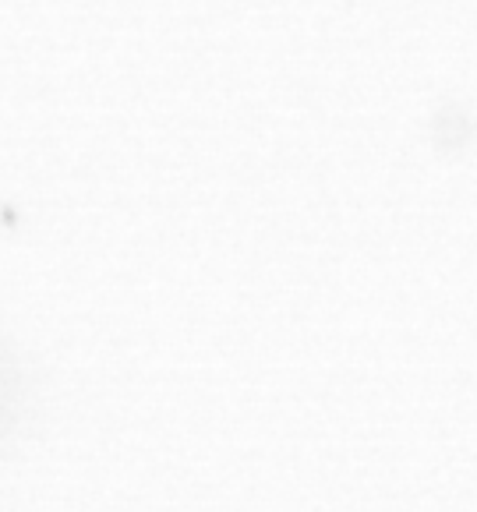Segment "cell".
<instances>
[{
    "mask_svg": "<svg viewBox=\"0 0 477 512\" xmlns=\"http://www.w3.org/2000/svg\"><path fill=\"white\" fill-rule=\"evenodd\" d=\"M22 378H18V368L4 357L0 350V438L8 435L11 424H15V414H18V396H22Z\"/></svg>",
    "mask_w": 477,
    "mask_h": 512,
    "instance_id": "cell-1",
    "label": "cell"
}]
</instances>
